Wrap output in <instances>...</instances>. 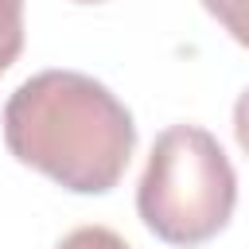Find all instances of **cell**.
I'll return each instance as SVG.
<instances>
[{
	"instance_id": "6da1fadb",
	"label": "cell",
	"mask_w": 249,
	"mask_h": 249,
	"mask_svg": "<svg viewBox=\"0 0 249 249\" xmlns=\"http://www.w3.org/2000/svg\"><path fill=\"white\" fill-rule=\"evenodd\" d=\"M8 152L74 195H105L121 183L136 124L124 101L82 70H43L4 105Z\"/></svg>"
},
{
	"instance_id": "7a4b0ae2",
	"label": "cell",
	"mask_w": 249,
	"mask_h": 249,
	"mask_svg": "<svg viewBox=\"0 0 249 249\" xmlns=\"http://www.w3.org/2000/svg\"><path fill=\"white\" fill-rule=\"evenodd\" d=\"M237 175L214 132L202 124H171L156 136L148 167L136 183L140 222L167 245H202L230 226Z\"/></svg>"
},
{
	"instance_id": "3957f363",
	"label": "cell",
	"mask_w": 249,
	"mask_h": 249,
	"mask_svg": "<svg viewBox=\"0 0 249 249\" xmlns=\"http://www.w3.org/2000/svg\"><path fill=\"white\" fill-rule=\"evenodd\" d=\"M23 51V0H0V74Z\"/></svg>"
},
{
	"instance_id": "277c9868",
	"label": "cell",
	"mask_w": 249,
	"mask_h": 249,
	"mask_svg": "<svg viewBox=\"0 0 249 249\" xmlns=\"http://www.w3.org/2000/svg\"><path fill=\"white\" fill-rule=\"evenodd\" d=\"M202 8H206L241 47H249V0H202Z\"/></svg>"
},
{
	"instance_id": "5b68a950",
	"label": "cell",
	"mask_w": 249,
	"mask_h": 249,
	"mask_svg": "<svg viewBox=\"0 0 249 249\" xmlns=\"http://www.w3.org/2000/svg\"><path fill=\"white\" fill-rule=\"evenodd\" d=\"M54 249H132L121 233H113L109 226H78L70 230Z\"/></svg>"
},
{
	"instance_id": "8992f818",
	"label": "cell",
	"mask_w": 249,
	"mask_h": 249,
	"mask_svg": "<svg viewBox=\"0 0 249 249\" xmlns=\"http://www.w3.org/2000/svg\"><path fill=\"white\" fill-rule=\"evenodd\" d=\"M233 132H237V144L249 152V89L237 97V105H233Z\"/></svg>"
},
{
	"instance_id": "52a82bcc",
	"label": "cell",
	"mask_w": 249,
	"mask_h": 249,
	"mask_svg": "<svg viewBox=\"0 0 249 249\" xmlns=\"http://www.w3.org/2000/svg\"><path fill=\"white\" fill-rule=\"evenodd\" d=\"M78 4H97V0H78Z\"/></svg>"
}]
</instances>
